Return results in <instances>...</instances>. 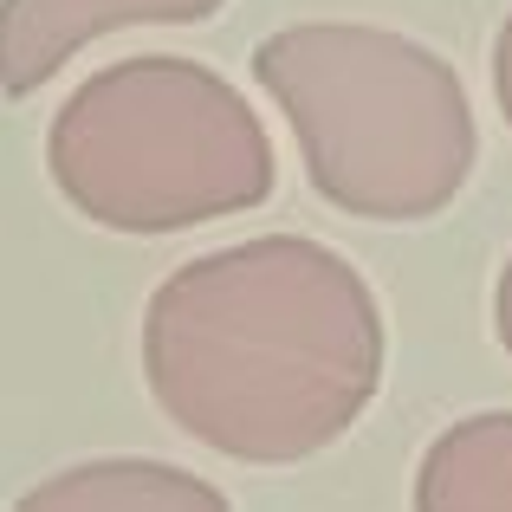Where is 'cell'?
Segmentation results:
<instances>
[{
    "label": "cell",
    "instance_id": "1",
    "mask_svg": "<svg viewBox=\"0 0 512 512\" xmlns=\"http://www.w3.org/2000/svg\"><path fill=\"white\" fill-rule=\"evenodd\" d=\"M383 357L376 286L305 234L195 253L143 305L150 402L240 467H299L338 448L383 389Z\"/></svg>",
    "mask_w": 512,
    "mask_h": 512
},
{
    "label": "cell",
    "instance_id": "2",
    "mask_svg": "<svg viewBox=\"0 0 512 512\" xmlns=\"http://www.w3.org/2000/svg\"><path fill=\"white\" fill-rule=\"evenodd\" d=\"M253 85L299 137L305 182L357 221H435L480 163L454 59L396 26H279L253 46Z\"/></svg>",
    "mask_w": 512,
    "mask_h": 512
},
{
    "label": "cell",
    "instance_id": "3",
    "mask_svg": "<svg viewBox=\"0 0 512 512\" xmlns=\"http://www.w3.org/2000/svg\"><path fill=\"white\" fill-rule=\"evenodd\" d=\"M46 175L65 208L111 234H188L266 208L279 156L247 91L182 52L91 72L52 111Z\"/></svg>",
    "mask_w": 512,
    "mask_h": 512
},
{
    "label": "cell",
    "instance_id": "4",
    "mask_svg": "<svg viewBox=\"0 0 512 512\" xmlns=\"http://www.w3.org/2000/svg\"><path fill=\"white\" fill-rule=\"evenodd\" d=\"M227 0H0V98H33L91 39L124 26H208Z\"/></svg>",
    "mask_w": 512,
    "mask_h": 512
},
{
    "label": "cell",
    "instance_id": "5",
    "mask_svg": "<svg viewBox=\"0 0 512 512\" xmlns=\"http://www.w3.org/2000/svg\"><path fill=\"white\" fill-rule=\"evenodd\" d=\"M13 512H234V500L175 461L98 454V461H72L33 480L13 500Z\"/></svg>",
    "mask_w": 512,
    "mask_h": 512
},
{
    "label": "cell",
    "instance_id": "6",
    "mask_svg": "<svg viewBox=\"0 0 512 512\" xmlns=\"http://www.w3.org/2000/svg\"><path fill=\"white\" fill-rule=\"evenodd\" d=\"M415 512H512V409L448 422L415 461Z\"/></svg>",
    "mask_w": 512,
    "mask_h": 512
},
{
    "label": "cell",
    "instance_id": "7",
    "mask_svg": "<svg viewBox=\"0 0 512 512\" xmlns=\"http://www.w3.org/2000/svg\"><path fill=\"white\" fill-rule=\"evenodd\" d=\"M493 98H500V117L512 130V7H506L500 33H493Z\"/></svg>",
    "mask_w": 512,
    "mask_h": 512
},
{
    "label": "cell",
    "instance_id": "8",
    "mask_svg": "<svg viewBox=\"0 0 512 512\" xmlns=\"http://www.w3.org/2000/svg\"><path fill=\"white\" fill-rule=\"evenodd\" d=\"M493 338H500V350L512 357V253H506L500 279H493Z\"/></svg>",
    "mask_w": 512,
    "mask_h": 512
}]
</instances>
